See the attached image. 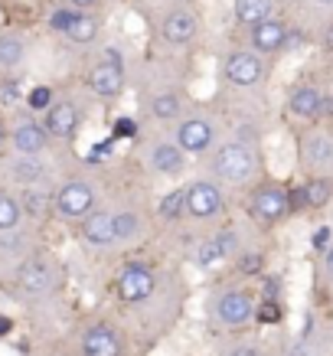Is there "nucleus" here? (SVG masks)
Here are the masks:
<instances>
[{
  "instance_id": "37998d69",
  "label": "nucleus",
  "mask_w": 333,
  "mask_h": 356,
  "mask_svg": "<svg viewBox=\"0 0 333 356\" xmlns=\"http://www.w3.org/2000/svg\"><path fill=\"white\" fill-rule=\"evenodd\" d=\"M314 245H317V248H323V245H327V229H320V232L314 236Z\"/></svg>"
},
{
  "instance_id": "4be33fe9",
  "label": "nucleus",
  "mask_w": 333,
  "mask_h": 356,
  "mask_svg": "<svg viewBox=\"0 0 333 356\" xmlns=\"http://www.w3.org/2000/svg\"><path fill=\"white\" fill-rule=\"evenodd\" d=\"M232 17L248 30V26H255L261 20L278 17V0H236L232 3Z\"/></svg>"
},
{
  "instance_id": "a878e982",
  "label": "nucleus",
  "mask_w": 333,
  "mask_h": 356,
  "mask_svg": "<svg viewBox=\"0 0 333 356\" xmlns=\"http://www.w3.org/2000/svg\"><path fill=\"white\" fill-rule=\"evenodd\" d=\"M26 59V43L20 33H0V69L10 72Z\"/></svg>"
},
{
  "instance_id": "dca6fc26",
  "label": "nucleus",
  "mask_w": 333,
  "mask_h": 356,
  "mask_svg": "<svg viewBox=\"0 0 333 356\" xmlns=\"http://www.w3.org/2000/svg\"><path fill=\"white\" fill-rule=\"evenodd\" d=\"M17 284H20V291L40 298V294H46L53 288V265L46 259H26L17 268Z\"/></svg>"
},
{
  "instance_id": "bb28decb",
  "label": "nucleus",
  "mask_w": 333,
  "mask_h": 356,
  "mask_svg": "<svg viewBox=\"0 0 333 356\" xmlns=\"http://www.w3.org/2000/svg\"><path fill=\"white\" fill-rule=\"evenodd\" d=\"M23 222V206L17 196L0 193V232H17Z\"/></svg>"
},
{
  "instance_id": "c03bdc74",
  "label": "nucleus",
  "mask_w": 333,
  "mask_h": 356,
  "mask_svg": "<svg viewBox=\"0 0 333 356\" xmlns=\"http://www.w3.org/2000/svg\"><path fill=\"white\" fill-rule=\"evenodd\" d=\"M314 3H320V7H333V0H314Z\"/></svg>"
},
{
  "instance_id": "f257e3e1",
  "label": "nucleus",
  "mask_w": 333,
  "mask_h": 356,
  "mask_svg": "<svg viewBox=\"0 0 333 356\" xmlns=\"http://www.w3.org/2000/svg\"><path fill=\"white\" fill-rule=\"evenodd\" d=\"M209 170L222 184H245L248 177L258 170V154L242 138L222 140V144H216L209 151Z\"/></svg>"
},
{
  "instance_id": "4c0bfd02",
  "label": "nucleus",
  "mask_w": 333,
  "mask_h": 356,
  "mask_svg": "<svg viewBox=\"0 0 333 356\" xmlns=\"http://www.w3.org/2000/svg\"><path fill=\"white\" fill-rule=\"evenodd\" d=\"M219 242H222V248H226V255H229V252L236 248V232H222V236H219Z\"/></svg>"
},
{
  "instance_id": "473e14b6",
  "label": "nucleus",
  "mask_w": 333,
  "mask_h": 356,
  "mask_svg": "<svg viewBox=\"0 0 333 356\" xmlns=\"http://www.w3.org/2000/svg\"><path fill=\"white\" fill-rule=\"evenodd\" d=\"M72 17H76V10H72V7H56L53 17H49V26H53L56 33H65V30H69V23H72Z\"/></svg>"
},
{
  "instance_id": "f8f14e48",
  "label": "nucleus",
  "mask_w": 333,
  "mask_h": 356,
  "mask_svg": "<svg viewBox=\"0 0 333 356\" xmlns=\"http://www.w3.org/2000/svg\"><path fill=\"white\" fill-rule=\"evenodd\" d=\"M288 43H291V26L284 20H278V17L248 26V46H252L255 53H261V56L281 53Z\"/></svg>"
},
{
  "instance_id": "aec40b11",
  "label": "nucleus",
  "mask_w": 333,
  "mask_h": 356,
  "mask_svg": "<svg viewBox=\"0 0 333 356\" xmlns=\"http://www.w3.org/2000/svg\"><path fill=\"white\" fill-rule=\"evenodd\" d=\"M82 356H121L118 334L105 324L88 327L86 337H82Z\"/></svg>"
},
{
  "instance_id": "a211bd4d",
  "label": "nucleus",
  "mask_w": 333,
  "mask_h": 356,
  "mask_svg": "<svg viewBox=\"0 0 333 356\" xmlns=\"http://www.w3.org/2000/svg\"><path fill=\"white\" fill-rule=\"evenodd\" d=\"M252 314H255V304L248 298V291H226L216 304V317L222 321L226 327H242L252 321Z\"/></svg>"
},
{
  "instance_id": "a19ab883",
  "label": "nucleus",
  "mask_w": 333,
  "mask_h": 356,
  "mask_svg": "<svg viewBox=\"0 0 333 356\" xmlns=\"http://www.w3.org/2000/svg\"><path fill=\"white\" fill-rule=\"evenodd\" d=\"M323 268H327V275L333 278V248H327V255H323Z\"/></svg>"
},
{
  "instance_id": "a18cd8bd",
  "label": "nucleus",
  "mask_w": 333,
  "mask_h": 356,
  "mask_svg": "<svg viewBox=\"0 0 333 356\" xmlns=\"http://www.w3.org/2000/svg\"><path fill=\"white\" fill-rule=\"evenodd\" d=\"M173 3H180V0H173Z\"/></svg>"
},
{
  "instance_id": "72a5a7b5",
  "label": "nucleus",
  "mask_w": 333,
  "mask_h": 356,
  "mask_svg": "<svg viewBox=\"0 0 333 356\" xmlns=\"http://www.w3.org/2000/svg\"><path fill=\"white\" fill-rule=\"evenodd\" d=\"M115 140H124V138H138V121L134 118H118L115 121V131H111Z\"/></svg>"
},
{
  "instance_id": "423d86ee",
  "label": "nucleus",
  "mask_w": 333,
  "mask_h": 356,
  "mask_svg": "<svg viewBox=\"0 0 333 356\" xmlns=\"http://www.w3.org/2000/svg\"><path fill=\"white\" fill-rule=\"evenodd\" d=\"M186 154H209L219 140V128L209 115H183L170 134Z\"/></svg>"
},
{
  "instance_id": "79ce46f5",
  "label": "nucleus",
  "mask_w": 333,
  "mask_h": 356,
  "mask_svg": "<svg viewBox=\"0 0 333 356\" xmlns=\"http://www.w3.org/2000/svg\"><path fill=\"white\" fill-rule=\"evenodd\" d=\"M7 140H10V131L3 128V121H0V151H3V147H7Z\"/></svg>"
},
{
  "instance_id": "393cba45",
  "label": "nucleus",
  "mask_w": 333,
  "mask_h": 356,
  "mask_svg": "<svg viewBox=\"0 0 333 356\" xmlns=\"http://www.w3.org/2000/svg\"><path fill=\"white\" fill-rule=\"evenodd\" d=\"M20 206H23V216L30 219H46L49 209H56V193L49 190H36V186H26L20 196Z\"/></svg>"
},
{
  "instance_id": "c9c22d12",
  "label": "nucleus",
  "mask_w": 333,
  "mask_h": 356,
  "mask_svg": "<svg viewBox=\"0 0 333 356\" xmlns=\"http://www.w3.org/2000/svg\"><path fill=\"white\" fill-rule=\"evenodd\" d=\"M320 40H323V46H327V53H333V20H327V23H323Z\"/></svg>"
},
{
  "instance_id": "1a4fd4ad",
  "label": "nucleus",
  "mask_w": 333,
  "mask_h": 356,
  "mask_svg": "<svg viewBox=\"0 0 333 356\" xmlns=\"http://www.w3.org/2000/svg\"><path fill=\"white\" fill-rule=\"evenodd\" d=\"M43 124L53 134V140H72L82 128V108L72 98H56L53 105L43 111Z\"/></svg>"
},
{
  "instance_id": "e433bc0d",
  "label": "nucleus",
  "mask_w": 333,
  "mask_h": 356,
  "mask_svg": "<svg viewBox=\"0 0 333 356\" xmlns=\"http://www.w3.org/2000/svg\"><path fill=\"white\" fill-rule=\"evenodd\" d=\"M242 271H245V275H255V271H261V259H255V255H248V259L242 261Z\"/></svg>"
},
{
  "instance_id": "2f4dec72",
  "label": "nucleus",
  "mask_w": 333,
  "mask_h": 356,
  "mask_svg": "<svg viewBox=\"0 0 333 356\" xmlns=\"http://www.w3.org/2000/svg\"><path fill=\"white\" fill-rule=\"evenodd\" d=\"M255 314H258V321H261V324H278L281 317H284V311H281V304L278 301H261L255 307Z\"/></svg>"
},
{
  "instance_id": "cd10ccee",
  "label": "nucleus",
  "mask_w": 333,
  "mask_h": 356,
  "mask_svg": "<svg viewBox=\"0 0 333 356\" xmlns=\"http://www.w3.org/2000/svg\"><path fill=\"white\" fill-rule=\"evenodd\" d=\"M226 259V248H222V242L219 238H213V242H203L200 245V252H196V261H200V268H213L216 261Z\"/></svg>"
},
{
  "instance_id": "b1692460",
  "label": "nucleus",
  "mask_w": 333,
  "mask_h": 356,
  "mask_svg": "<svg viewBox=\"0 0 333 356\" xmlns=\"http://www.w3.org/2000/svg\"><path fill=\"white\" fill-rule=\"evenodd\" d=\"M10 177L23 186H36L46 177V163L33 154H17V161L10 163Z\"/></svg>"
},
{
  "instance_id": "6e6552de",
  "label": "nucleus",
  "mask_w": 333,
  "mask_h": 356,
  "mask_svg": "<svg viewBox=\"0 0 333 356\" xmlns=\"http://www.w3.org/2000/svg\"><path fill=\"white\" fill-rule=\"evenodd\" d=\"M157 288V278H154L151 265H144V261H131L124 265L118 275V298L124 304H140L147 301Z\"/></svg>"
},
{
  "instance_id": "c85d7f7f",
  "label": "nucleus",
  "mask_w": 333,
  "mask_h": 356,
  "mask_svg": "<svg viewBox=\"0 0 333 356\" xmlns=\"http://www.w3.org/2000/svg\"><path fill=\"white\" fill-rule=\"evenodd\" d=\"M186 209V190H173V193L163 196V203H161V216L163 219H180V213Z\"/></svg>"
},
{
  "instance_id": "4468645a",
  "label": "nucleus",
  "mask_w": 333,
  "mask_h": 356,
  "mask_svg": "<svg viewBox=\"0 0 333 356\" xmlns=\"http://www.w3.org/2000/svg\"><path fill=\"white\" fill-rule=\"evenodd\" d=\"M10 144H13V151L17 154H33V157H40V154H46V147L53 144V134L46 131L43 121L23 118V121L13 124Z\"/></svg>"
},
{
  "instance_id": "ea45409f",
  "label": "nucleus",
  "mask_w": 333,
  "mask_h": 356,
  "mask_svg": "<svg viewBox=\"0 0 333 356\" xmlns=\"http://www.w3.org/2000/svg\"><path fill=\"white\" fill-rule=\"evenodd\" d=\"M10 330H13V321H10V317H3V314H0V337H3V334H10Z\"/></svg>"
},
{
  "instance_id": "f704fd0d",
  "label": "nucleus",
  "mask_w": 333,
  "mask_h": 356,
  "mask_svg": "<svg viewBox=\"0 0 333 356\" xmlns=\"http://www.w3.org/2000/svg\"><path fill=\"white\" fill-rule=\"evenodd\" d=\"M65 7H72V10H98L101 0H65Z\"/></svg>"
},
{
  "instance_id": "6ab92c4d",
  "label": "nucleus",
  "mask_w": 333,
  "mask_h": 356,
  "mask_svg": "<svg viewBox=\"0 0 333 356\" xmlns=\"http://www.w3.org/2000/svg\"><path fill=\"white\" fill-rule=\"evenodd\" d=\"M101 26H105V23H101V17H98L95 10H76L69 30L63 33V40L72 46H92V43H98Z\"/></svg>"
},
{
  "instance_id": "ddd939ff",
  "label": "nucleus",
  "mask_w": 333,
  "mask_h": 356,
  "mask_svg": "<svg viewBox=\"0 0 333 356\" xmlns=\"http://www.w3.org/2000/svg\"><path fill=\"white\" fill-rule=\"evenodd\" d=\"M323 98H327V92H323L317 82H298L288 95V111L298 121L314 124V121H320V115H323Z\"/></svg>"
},
{
  "instance_id": "0eeeda50",
  "label": "nucleus",
  "mask_w": 333,
  "mask_h": 356,
  "mask_svg": "<svg viewBox=\"0 0 333 356\" xmlns=\"http://www.w3.org/2000/svg\"><path fill=\"white\" fill-rule=\"evenodd\" d=\"M95 209V186L76 177L56 190V213L63 219H86Z\"/></svg>"
},
{
  "instance_id": "9b49d317",
  "label": "nucleus",
  "mask_w": 333,
  "mask_h": 356,
  "mask_svg": "<svg viewBox=\"0 0 333 356\" xmlns=\"http://www.w3.org/2000/svg\"><path fill=\"white\" fill-rule=\"evenodd\" d=\"M186 213L200 222L216 219L222 213V193H219L216 180H193L186 186Z\"/></svg>"
},
{
  "instance_id": "c756f323",
  "label": "nucleus",
  "mask_w": 333,
  "mask_h": 356,
  "mask_svg": "<svg viewBox=\"0 0 333 356\" xmlns=\"http://www.w3.org/2000/svg\"><path fill=\"white\" fill-rule=\"evenodd\" d=\"M115 232H118V242H128V238L138 236V216L131 209H121L115 213Z\"/></svg>"
},
{
  "instance_id": "5701e85b",
  "label": "nucleus",
  "mask_w": 333,
  "mask_h": 356,
  "mask_svg": "<svg viewBox=\"0 0 333 356\" xmlns=\"http://www.w3.org/2000/svg\"><path fill=\"white\" fill-rule=\"evenodd\" d=\"M330 196H333V177H311L298 193H291V206L304 203L311 209H320V206L330 203Z\"/></svg>"
},
{
  "instance_id": "39448f33",
  "label": "nucleus",
  "mask_w": 333,
  "mask_h": 356,
  "mask_svg": "<svg viewBox=\"0 0 333 356\" xmlns=\"http://www.w3.org/2000/svg\"><path fill=\"white\" fill-rule=\"evenodd\" d=\"M157 36H161V43H167L170 49H186V46L200 36V17H196L193 7H186L180 0L177 7H170V10L161 17Z\"/></svg>"
},
{
  "instance_id": "58836bf2",
  "label": "nucleus",
  "mask_w": 333,
  "mask_h": 356,
  "mask_svg": "<svg viewBox=\"0 0 333 356\" xmlns=\"http://www.w3.org/2000/svg\"><path fill=\"white\" fill-rule=\"evenodd\" d=\"M229 356H261L258 350H252V346H238V350H232Z\"/></svg>"
},
{
  "instance_id": "7c9ffc66",
  "label": "nucleus",
  "mask_w": 333,
  "mask_h": 356,
  "mask_svg": "<svg viewBox=\"0 0 333 356\" xmlns=\"http://www.w3.org/2000/svg\"><path fill=\"white\" fill-rule=\"evenodd\" d=\"M53 102H56V95H53V88L49 86H36V88L26 92V108L30 111H46Z\"/></svg>"
},
{
  "instance_id": "412c9836",
  "label": "nucleus",
  "mask_w": 333,
  "mask_h": 356,
  "mask_svg": "<svg viewBox=\"0 0 333 356\" xmlns=\"http://www.w3.org/2000/svg\"><path fill=\"white\" fill-rule=\"evenodd\" d=\"M147 115L157 121H177L186 115V105H183V95L180 92H173V88H161V92H154L151 102H147Z\"/></svg>"
},
{
  "instance_id": "7ed1b4c3",
  "label": "nucleus",
  "mask_w": 333,
  "mask_h": 356,
  "mask_svg": "<svg viewBox=\"0 0 333 356\" xmlns=\"http://www.w3.org/2000/svg\"><path fill=\"white\" fill-rule=\"evenodd\" d=\"M86 86L88 92L101 102H115V98L124 95V86H128V72H124V59H121L118 49H101L95 63L88 65L86 72Z\"/></svg>"
},
{
  "instance_id": "2eb2a0df",
  "label": "nucleus",
  "mask_w": 333,
  "mask_h": 356,
  "mask_svg": "<svg viewBox=\"0 0 333 356\" xmlns=\"http://www.w3.org/2000/svg\"><path fill=\"white\" fill-rule=\"evenodd\" d=\"M186 157L190 154L183 151L177 140H157L151 144V151H147V163H151L154 173H161V177H180L186 170Z\"/></svg>"
},
{
  "instance_id": "9d476101",
  "label": "nucleus",
  "mask_w": 333,
  "mask_h": 356,
  "mask_svg": "<svg viewBox=\"0 0 333 356\" xmlns=\"http://www.w3.org/2000/svg\"><path fill=\"white\" fill-rule=\"evenodd\" d=\"M248 209L261 222H278V219L288 216V209H291V190H284L278 184L258 186L255 193H252V206Z\"/></svg>"
},
{
  "instance_id": "f03ea898",
  "label": "nucleus",
  "mask_w": 333,
  "mask_h": 356,
  "mask_svg": "<svg viewBox=\"0 0 333 356\" xmlns=\"http://www.w3.org/2000/svg\"><path fill=\"white\" fill-rule=\"evenodd\" d=\"M265 79H268V59L261 53H255L252 46L229 49V53L222 56V82H226L229 88L252 92V88H261Z\"/></svg>"
},
{
  "instance_id": "f3484780",
  "label": "nucleus",
  "mask_w": 333,
  "mask_h": 356,
  "mask_svg": "<svg viewBox=\"0 0 333 356\" xmlns=\"http://www.w3.org/2000/svg\"><path fill=\"white\" fill-rule=\"evenodd\" d=\"M82 236H86L88 245L111 248L115 242H118V232H115V213H108V209H92V213L82 219Z\"/></svg>"
},
{
  "instance_id": "20e7f679",
  "label": "nucleus",
  "mask_w": 333,
  "mask_h": 356,
  "mask_svg": "<svg viewBox=\"0 0 333 356\" xmlns=\"http://www.w3.org/2000/svg\"><path fill=\"white\" fill-rule=\"evenodd\" d=\"M298 157L311 177H333V124H317L298 138Z\"/></svg>"
}]
</instances>
